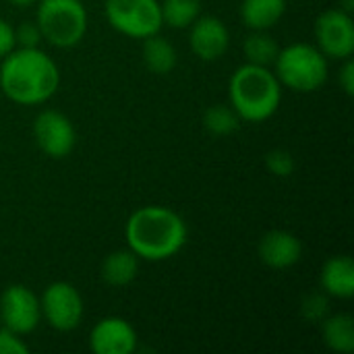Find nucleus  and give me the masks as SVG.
Returning a JSON list of instances; mask_svg holds the SVG:
<instances>
[{
  "mask_svg": "<svg viewBox=\"0 0 354 354\" xmlns=\"http://www.w3.org/2000/svg\"><path fill=\"white\" fill-rule=\"evenodd\" d=\"M58 64L39 48H19L2 58L0 89L15 104H44L58 91Z\"/></svg>",
  "mask_w": 354,
  "mask_h": 354,
  "instance_id": "1",
  "label": "nucleus"
},
{
  "mask_svg": "<svg viewBox=\"0 0 354 354\" xmlns=\"http://www.w3.org/2000/svg\"><path fill=\"white\" fill-rule=\"evenodd\" d=\"M129 249L145 261H166L183 251L189 239L180 214L164 205H145L131 214L124 228Z\"/></svg>",
  "mask_w": 354,
  "mask_h": 354,
  "instance_id": "2",
  "label": "nucleus"
},
{
  "mask_svg": "<svg viewBox=\"0 0 354 354\" xmlns=\"http://www.w3.org/2000/svg\"><path fill=\"white\" fill-rule=\"evenodd\" d=\"M228 100L241 120L263 122L272 118L282 102V85L270 66L243 64L228 83Z\"/></svg>",
  "mask_w": 354,
  "mask_h": 354,
  "instance_id": "3",
  "label": "nucleus"
},
{
  "mask_svg": "<svg viewBox=\"0 0 354 354\" xmlns=\"http://www.w3.org/2000/svg\"><path fill=\"white\" fill-rule=\"evenodd\" d=\"M274 73L280 85L297 93H313L328 81V58L311 44H290L280 48L274 60Z\"/></svg>",
  "mask_w": 354,
  "mask_h": 354,
  "instance_id": "4",
  "label": "nucleus"
},
{
  "mask_svg": "<svg viewBox=\"0 0 354 354\" xmlns=\"http://www.w3.org/2000/svg\"><path fill=\"white\" fill-rule=\"evenodd\" d=\"M35 23L54 48H73L87 33V10L81 0H39Z\"/></svg>",
  "mask_w": 354,
  "mask_h": 354,
  "instance_id": "5",
  "label": "nucleus"
},
{
  "mask_svg": "<svg viewBox=\"0 0 354 354\" xmlns=\"http://www.w3.org/2000/svg\"><path fill=\"white\" fill-rule=\"evenodd\" d=\"M104 12L118 33L133 39L156 35L164 25L160 0H106Z\"/></svg>",
  "mask_w": 354,
  "mask_h": 354,
  "instance_id": "6",
  "label": "nucleus"
},
{
  "mask_svg": "<svg viewBox=\"0 0 354 354\" xmlns=\"http://www.w3.org/2000/svg\"><path fill=\"white\" fill-rule=\"evenodd\" d=\"M41 319L56 332L77 330L83 319V299L71 282H52L39 297Z\"/></svg>",
  "mask_w": 354,
  "mask_h": 354,
  "instance_id": "7",
  "label": "nucleus"
},
{
  "mask_svg": "<svg viewBox=\"0 0 354 354\" xmlns=\"http://www.w3.org/2000/svg\"><path fill=\"white\" fill-rule=\"evenodd\" d=\"M315 46L326 58L346 60L354 54L353 15L342 8H330L315 21Z\"/></svg>",
  "mask_w": 354,
  "mask_h": 354,
  "instance_id": "8",
  "label": "nucleus"
},
{
  "mask_svg": "<svg viewBox=\"0 0 354 354\" xmlns=\"http://www.w3.org/2000/svg\"><path fill=\"white\" fill-rule=\"evenodd\" d=\"M41 319L39 309V297L23 286V284H10L0 295V326L19 334L27 336L31 334Z\"/></svg>",
  "mask_w": 354,
  "mask_h": 354,
  "instance_id": "9",
  "label": "nucleus"
},
{
  "mask_svg": "<svg viewBox=\"0 0 354 354\" xmlns=\"http://www.w3.org/2000/svg\"><path fill=\"white\" fill-rule=\"evenodd\" d=\"M33 139L48 158L62 160L75 149L77 133L66 114L58 110H44L33 120Z\"/></svg>",
  "mask_w": 354,
  "mask_h": 354,
  "instance_id": "10",
  "label": "nucleus"
},
{
  "mask_svg": "<svg viewBox=\"0 0 354 354\" xmlns=\"http://www.w3.org/2000/svg\"><path fill=\"white\" fill-rule=\"evenodd\" d=\"M189 44L197 58L205 62H214L228 52L230 31L222 23V19L214 15H199L191 25Z\"/></svg>",
  "mask_w": 354,
  "mask_h": 354,
  "instance_id": "11",
  "label": "nucleus"
},
{
  "mask_svg": "<svg viewBox=\"0 0 354 354\" xmlns=\"http://www.w3.org/2000/svg\"><path fill=\"white\" fill-rule=\"evenodd\" d=\"M137 332L122 317L100 319L89 336V348L95 354H133L137 351Z\"/></svg>",
  "mask_w": 354,
  "mask_h": 354,
  "instance_id": "12",
  "label": "nucleus"
},
{
  "mask_svg": "<svg viewBox=\"0 0 354 354\" xmlns=\"http://www.w3.org/2000/svg\"><path fill=\"white\" fill-rule=\"evenodd\" d=\"M259 259L272 270H288L299 263L303 255V243L288 230H270L259 241Z\"/></svg>",
  "mask_w": 354,
  "mask_h": 354,
  "instance_id": "13",
  "label": "nucleus"
},
{
  "mask_svg": "<svg viewBox=\"0 0 354 354\" xmlns=\"http://www.w3.org/2000/svg\"><path fill=\"white\" fill-rule=\"evenodd\" d=\"M322 290L334 299H353L354 297V261L348 255L330 257L322 268Z\"/></svg>",
  "mask_w": 354,
  "mask_h": 354,
  "instance_id": "14",
  "label": "nucleus"
},
{
  "mask_svg": "<svg viewBox=\"0 0 354 354\" xmlns=\"http://www.w3.org/2000/svg\"><path fill=\"white\" fill-rule=\"evenodd\" d=\"M286 12V0H243L241 19L251 31H270Z\"/></svg>",
  "mask_w": 354,
  "mask_h": 354,
  "instance_id": "15",
  "label": "nucleus"
},
{
  "mask_svg": "<svg viewBox=\"0 0 354 354\" xmlns=\"http://www.w3.org/2000/svg\"><path fill=\"white\" fill-rule=\"evenodd\" d=\"M139 257L131 249L112 251L102 263V278L114 288L129 286L139 274Z\"/></svg>",
  "mask_w": 354,
  "mask_h": 354,
  "instance_id": "16",
  "label": "nucleus"
},
{
  "mask_svg": "<svg viewBox=\"0 0 354 354\" xmlns=\"http://www.w3.org/2000/svg\"><path fill=\"white\" fill-rule=\"evenodd\" d=\"M324 342L330 351L340 354H351L354 351V319L348 313L328 315L322 322Z\"/></svg>",
  "mask_w": 354,
  "mask_h": 354,
  "instance_id": "17",
  "label": "nucleus"
},
{
  "mask_svg": "<svg viewBox=\"0 0 354 354\" xmlns=\"http://www.w3.org/2000/svg\"><path fill=\"white\" fill-rule=\"evenodd\" d=\"M176 48L162 35H149L143 39V62L156 75H168L176 66Z\"/></svg>",
  "mask_w": 354,
  "mask_h": 354,
  "instance_id": "18",
  "label": "nucleus"
},
{
  "mask_svg": "<svg viewBox=\"0 0 354 354\" xmlns=\"http://www.w3.org/2000/svg\"><path fill=\"white\" fill-rule=\"evenodd\" d=\"M243 52H245L247 62L259 64V66H272L280 48L268 31H251L245 37Z\"/></svg>",
  "mask_w": 354,
  "mask_h": 354,
  "instance_id": "19",
  "label": "nucleus"
},
{
  "mask_svg": "<svg viewBox=\"0 0 354 354\" xmlns=\"http://www.w3.org/2000/svg\"><path fill=\"white\" fill-rule=\"evenodd\" d=\"M162 23L172 29H189L201 15V0H164L160 2Z\"/></svg>",
  "mask_w": 354,
  "mask_h": 354,
  "instance_id": "20",
  "label": "nucleus"
},
{
  "mask_svg": "<svg viewBox=\"0 0 354 354\" xmlns=\"http://www.w3.org/2000/svg\"><path fill=\"white\" fill-rule=\"evenodd\" d=\"M203 127L216 137H228L241 127V118L230 104H214L203 114Z\"/></svg>",
  "mask_w": 354,
  "mask_h": 354,
  "instance_id": "21",
  "label": "nucleus"
},
{
  "mask_svg": "<svg viewBox=\"0 0 354 354\" xmlns=\"http://www.w3.org/2000/svg\"><path fill=\"white\" fill-rule=\"evenodd\" d=\"M301 313L311 324H322L330 315V299L326 292H313L303 299Z\"/></svg>",
  "mask_w": 354,
  "mask_h": 354,
  "instance_id": "22",
  "label": "nucleus"
},
{
  "mask_svg": "<svg viewBox=\"0 0 354 354\" xmlns=\"http://www.w3.org/2000/svg\"><path fill=\"white\" fill-rule=\"evenodd\" d=\"M266 168H268L270 174L286 178V176H290L295 172V158L286 149H272L266 156Z\"/></svg>",
  "mask_w": 354,
  "mask_h": 354,
  "instance_id": "23",
  "label": "nucleus"
},
{
  "mask_svg": "<svg viewBox=\"0 0 354 354\" xmlns=\"http://www.w3.org/2000/svg\"><path fill=\"white\" fill-rule=\"evenodd\" d=\"M41 31L37 27V23H21L19 27H15V44L19 48H37L41 41Z\"/></svg>",
  "mask_w": 354,
  "mask_h": 354,
  "instance_id": "24",
  "label": "nucleus"
},
{
  "mask_svg": "<svg viewBox=\"0 0 354 354\" xmlns=\"http://www.w3.org/2000/svg\"><path fill=\"white\" fill-rule=\"evenodd\" d=\"M29 346L23 342V336L0 328V354H27Z\"/></svg>",
  "mask_w": 354,
  "mask_h": 354,
  "instance_id": "25",
  "label": "nucleus"
},
{
  "mask_svg": "<svg viewBox=\"0 0 354 354\" xmlns=\"http://www.w3.org/2000/svg\"><path fill=\"white\" fill-rule=\"evenodd\" d=\"M15 48H17V44H15V27L0 17V58H4Z\"/></svg>",
  "mask_w": 354,
  "mask_h": 354,
  "instance_id": "26",
  "label": "nucleus"
},
{
  "mask_svg": "<svg viewBox=\"0 0 354 354\" xmlns=\"http://www.w3.org/2000/svg\"><path fill=\"white\" fill-rule=\"evenodd\" d=\"M342 68H340V85L344 89L346 95H353L354 93V62L353 58H346L342 60Z\"/></svg>",
  "mask_w": 354,
  "mask_h": 354,
  "instance_id": "27",
  "label": "nucleus"
},
{
  "mask_svg": "<svg viewBox=\"0 0 354 354\" xmlns=\"http://www.w3.org/2000/svg\"><path fill=\"white\" fill-rule=\"evenodd\" d=\"M340 6H342V10H346V12H353L354 0H340Z\"/></svg>",
  "mask_w": 354,
  "mask_h": 354,
  "instance_id": "28",
  "label": "nucleus"
},
{
  "mask_svg": "<svg viewBox=\"0 0 354 354\" xmlns=\"http://www.w3.org/2000/svg\"><path fill=\"white\" fill-rule=\"evenodd\" d=\"M10 4H15V6H29V4H33V2H37V0H8Z\"/></svg>",
  "mask_w": 354,
  "mask_h": 354,
  "instance_id": "29",
  "label": "nucleus"
}]
</instances>
